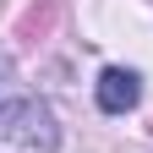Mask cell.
Here are the masks:
<instances>
[{
	"label": "cell",
	"mask_w": 153,
	"mask_h": 153,
	"mask_svg": "<svg viewBox=\"0 0 153 153\" xmlns=\"http://www.w3.org/2000/svg\"><path fill=\"white\" fill-rule=\"evenodd\" d=\"M55 148H60V126H55L49 104L38 99L0 104V153H55Z\"/></svg>",
	"instance_id": "obj_1"
},
{
	"label": "cell",
	"mask_w": 153,
	"mask_h": 153,
	"mask_svg": "<svg viewBox=\"0 0 153 153\" xmlns=\"http://www.w3.org/2000/svg\"><path fill=\"white\" fill-rule=\"evenodd\" d=\"M137 99H142L137 71H126V66H104V71H99V109H104V115L137 109Z\"/></svg>",
	"instance_id": "obj_2"
},
{
	"label": "cell",
	"mask_w": 153,
	"mask_h": 153,
	"mask_svg": "<svg viewBox=\"0 0 153 153\" xmlns=\"http://www.w3.org/2000/svg\"><path fill=\"white\" fill-rule=\"evenodd\" d=\"M11 82V60H0V88H6Z\"/></svg>",
	"instance_id": "obj_3"
}]
</instances>
